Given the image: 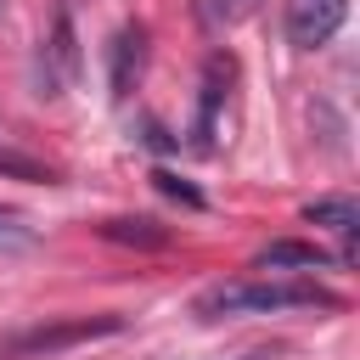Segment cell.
<instances>
[{
	"label": "cell",
	"mask_w": 360,
	"mask_h": 360,
	"mask_svg": "<svg viewBox=\"0 0 360 360\" xmlns=\"http://www.w3.org/2000/svg\"><path fill=\"white\" fill-rule=\"evenodd\" d=\"M338 298L315 281H219L208 292H197V315L202 321H225V315H270V309H332Z\"/></svg>",
	"instance_id": "obj_1"
},
{
	"label": "cell",
	"mask_w": 360,
	"mask_h": 360,
	"mask_svg": "<svg viewBox=\"0 0 360 360\" xmlns=\"http://www.w3.org/2000/svg\"><path fill=\"white\" fill-rule=\"evenodd\" d=\"M112 332H124V315H79V321H56V326H28V332L6 338L0 354H62L73 343L112 338Z\"/></svg>",
	"instance_id": "obj_2"
},
{
	"label": "cell",
	"mask_w": 360,
	"mask_h": 360,
	"mask_svg": "<svg viewBox=\"0 0 360 360\" xmlns=\"http://www.w3.org/2000/svg\"><path fill=\"white\" fill-rule=\"evenodd\" d=\"M349 17V0H287V39L298 51H315L326 45Z\"/></svg>",
	"instance_id": "obj_3"
},
{
	"label": "cell",
	"mask_w": 360,
	"mask_h": 360,
	"mask_svg": "<svg viewBox=\"0 0 360 360\" xmlns=\"http://www.w3.org/2000/svg\"><path fill=\"white\" fill-rule=\"evenodd\" d=\"M45 56L56 62L51 73H45V96H62V84L79 73V51H73V22H68V11H56V22H51V45H45Z\"/></svg>",
	"instance_id": "obj_4"
},
{
	"label": "cell",
	"mask_w": 360,
	"mask_h": 360,
	"mask_svg": "<svg viewBox=\"0 0 360 360\" xmlns=\"http://www.w3.org/2000/svg\"><path fill=\"white\" fill-rule=\"evenodd\" d=\"M141 62H146V34H141V28H124V34L112 39V96H129V90H135Z\"/></svg>",
	"instance_id": "obj_5"
},
{
	"label": "cell",
	"mask_w": 360,
	"mask_h": 360,
	"mask_svg": "<svg viewBox=\"0 0 360 360\" xmlns=\"http://www.w3.org/2000/svg\"><path fill=\"white\" fill-rule=\"evenodd\" d=\"M304 219L338 231L343 242H354V231H360V208H354V197H315V202L304 208Z\"/></svg>",
	"instance_id": "obj_6"
},
{
	"label": "cell",
	"mask_w": 360,
	"mask_h": 360,
	"mask_svg": "<svg viewBox=\"0 0 360 360\" xmlns=\"http://www.w3.org/2000/svg\"><path fill=\"white\" fill-rule=\"evenodd\" d=\"M259 264H304V270H326L332 259L321 253V248H309V242H270V248H259Z\"/></svg>",
	"instance_id": "obj_7"
},
{
	"label": "cell",
	"mask_w": 360,
	"mask_h": 360,
	"mask_svg": "<svg viewBox=\"0 0 360 360\" xmlns=\"http://www.w3.org/2000/svg\"><path fill=\"white\" fill-rule=\"evenodd\" d=\"M101 236H112V242H135V248H163V242H169L163 231H152V219H107Z\"/></svg>",
	"instance_id": "obj_8"
},
{
	"label": "cell",
	"mask_w": 360,
	"mask_h": 360,
	"mask_svg": "<svg viewBox=\"0 0 360 360\" xmlns=\"http://www.w3.org/2000/svg\"><path fill=\"white\" fill-rule=\"evenodd\" d=\"M39 236H34V225H22L17 214H0V253H28Z\"/></svg>",
	"instance_id": "obj_9"
},
{
	"label": "cell",
	"mask_w": 360,
	"mask_h": 360,
	"mask_svg": "<svg viewBox=\"0 0 360 360\" xmlns=\"http://www.w3.org/2000/svg\"><path fill=\"white\" fill-rule=\"evenodd\" d=\"M208 11H214V22H242L259 11V0H208Z\"/></svg>",
	"instance_id": "obj_10"
},
{
	"label": "cell",
	"mask_w": 360,
	"mask_h": 360,
	"mask_svg": "<svg viewBox=\"0 0 360 360\" xmlns=\"http://www.w3.org/2000/svg\"><path fill=\"white\" fill-rule=\"evenodd\" d=\"M0 169H11V174H22V180H51V169H39V163H22V158H0Z\"/></svg>",
	"instance_id": "obj_11"
},
{
	"label": "cell",
	"mask_w": 360,
	"mask_h": 360,
	"mask_svg": "<svg viewBox=\"0 0 360 360\" xmlns=\"http://www.w3.org/2000/svg\"><path fill=\"white\" fill-rule=\"evenodd\" d=\"M152 180H158V191H169V197H186V202H202V197H197L191 186H180L174 174H152Z\"/></svg>",
	"instance_id": "obj_12"
},
{
	"label": "cell",
	"mask_w": 360,
	"mask_h": 360,
	"mask_svg": "<svg viewBox=\"0 0 360 360\" xmlns=\"http://www.w3.org/2000/svg\"><path fill=\"white\" fill-rule=\"evenodd\" d=\"M242 360H270V354H264V349H259V354H242Z\"/></svg>",
	"instance_id": "obj_13"
}]
</instances>
